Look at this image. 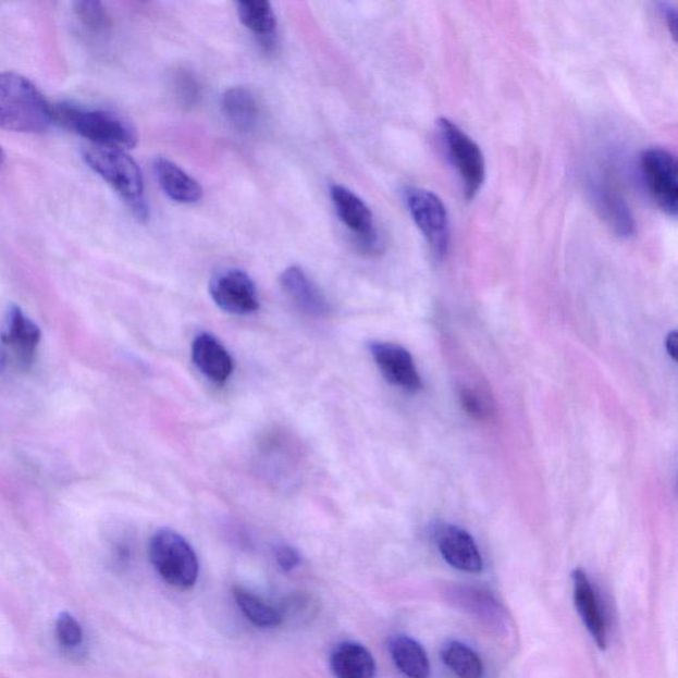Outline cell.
I'll return each mask as SVG.
<instances>
[{
    "label": "cell",
    "instance_id": "cell-1",
    "mask_svg": "<svg viewBox=\"0 0 678 678\" xmlns=\"http://www.w3.org/2000/svg\"><path fill=\"white\" fill-rule=\"evenodd\" d=\"M53 122L52 106L28 78L0 72V127L5 131L40 134Z\"/></svg>",
    "mask_w": 678,
    "mask_h": 678
},
{
    "label": "cell",
    "instance_id": "cell-2",
    "mask_svg": "<svg viewBox=\"0 0 678 678\" xmlns=\"http://www.w3.org/2000/svg\"><path fill=\"white\" fill-rule=\"evenodd\" d=\"M53 121L96 146L113 149H133L138 144V132L131 120L112 110L84 109L73 103L52 107Z\"/></svg>",
    "mask_w": 678,
    "mask_h": 678
},
{
    "label": "cell",
    "instance_id": "cell-3",
    "mask_svg": "<svg viewBox=\"0 0 678 678\" xmlns=\"http://www.w3.org/2000/svg\"><path fill=\"white\" fill-rule=\"evenodd\" d=\"M84 161L119 193L140 222H148L150 210L145 197L143 173L125 150L91 145L83 152Z\"/></svg>",
    "mask_w": 678,
    "mask_h": 678
},
{
    "label": "cell",
    "instance_id": "cell-4",
    "mask_svg": "<svg viewBox=\"0 0 678 678\" xmlns=\"http://www.w3.org/2000/svg\"><path fill=\"white\" fill-rule=\"evenodd\" d=\"M149 555L161 578L175 589L194 588L199 577V560L193 546L174 530L161 529L151 537Z\"/></svg>",
    "mask_w": 678,
    "mask_h": 678
},
{
    "label": "cell",
    "instance_id": "cell-5",
    "mask_svg": "<svg viewBox=\"0 0 678 678\" xmlns=\"http://www.w3.org/2000/svg\"><path fill=\"white\" fill-rule=\"evenodd\" d=\"M437 127L449 162L459 175L464 198L473 200L485 182L484 155L480 146L451 120L439 119Z\"/></svg>",
    "mask_w": 678,
    "mask_h": 678
},
{
    "label": "cell",
    "instance_id": "cell-6",
    "mask_svg": "<svg viewBox=\"0 0 678 678\" xmlns=\"http://www.w3.org/2000/svg\"><path fill=\"white\" fill-rule=\"evenodd\" d=\"M405 198L409 215L429 243L433 258L443 260L449 249L451 224L442 199L420 187L406 188Z\"/></svg>",
    "mask_w": 678,
    "mask_h": 678
},
{
    "label": "cell",
    "instance_id": "cell-7",
    "mask_svg": "<svg viewBox=\"0 0 678 678\" xmlns=\"http://www.w3.org/2000/svg\"><path fill=\"white\" fill-rule=\"evenodd\" d=\"M641 173L655 204L671 218L678 211L676 158L662 148L645 150L640 158Z\"/></svg>",
    "mask_w": 678,
    "mask_h": 678
},
{
    "label": "cell",
    "instance_id": "cell-8",
    "mask_svg": "<svg viewBox=\"0 0 678 678\" xmlns=\"http://www.w3.org/2000/svg\"><path fill=\"white\" fill-rule=\"evenodd\" d=\"M330 198L341 222L357 236L362 250L369 254L378 252L381 246L380 234L374 225V215L363 199L342 185L330 187Z\"/></svg>",
    "mask_w": 678,
    "mask_h": 678
},
{
    "label": "cell",
    "instance_id": "cell-9",
    "mask_svg": "<svg viewBox=\"0 0 678 678\" xmlns=\"http://www.w3.org/2000/svg\"><path fill=\"white\" fill-rule=\"evenodd\" d=\"M210 295L225 313L248 316L260 308L258 289L249 274L241 270L220 271L211 279Z\"/></svg>",
    "mask_w": 678,
    "mask_h": 678
},
{
    "label": "cell",
    "instance_id": "cell-10",
    "mask_svg": "<svg viewBox=\"0 0 678 678\" xmlns=\"http://www.w3.org/2000/svg\"><path fill=\"white\" fill-rule=\"evenodd\" d=\"M372 359L381 370L384 380L393 386L418 393L423 386L421 378L415 366L411 354L400 345L390 342H371L369 345Z\"/></svg>",
    "mask_w": 678,
    "mask_h": 678
},
{
    "label": "cell",
    "instance_id": "cell-11",
    "mask_svg": "<svg viewBox=\"0 0 678 678\" xmlns=\"http://www.w3.org/2000/svg\"><path fill=\"white\" fill-rule=\"evenodd\" d=\"M41 340V332L23 310L12 305L5 313L0 328V345L10 347L21 369H28L34 363L35 353Z\"/></svg>",
    "mask_w": 678,
    "mask_h": 678
},
{
    "label": "cell",
    "instance_id": "cell-12",
    "mask_svg": "<svg viewBox=\"0 0 678 678\" xmlns=\"http://www.w3.org/2000/svg\"><path fill=\"white\" fill-rule=\"evenodd\" d=\"M281 288L295 307L303 313L311 317H328L332 313V304H330L325 293L319 285L309 278V274L297 266H291L281 273Z\"/></svg>",
    "mask_w": 678,
    "mask_h": 678
},
{
    "label": "cell",
    "instance_id": "cell-13",
    "mask_svg": "<svg viewBox=\"0 0 678 678\" xmlns=\"http://www.w3.org/2000/svg\"><path fill=\"white\" fill-rule=\"evenodd\" d=\"M436 543L440 554L448 565L460 571L479 574L484 567L480 550L468 531L443 525L437 530Z\"/></svg>",
    "mask_w": 678,
    "mask_h": 678
},
{
    "label": "cell",
    "instance_id": "cell-14",
    "mask_svg": "<svg viewBox=\"0 0 678 678\" xmlns=\"http://www.w3.org/2000/svg\"><path fill=\"white\" fill-rule=\"evenodd\" d=\"M572 582L574 601H576V607L580 618H582L585 628L589 629L599 649L604 651L607 649V622L606 618H604L596 592L594 588H592L588 574L582 569L574 570Z\"/></svg>",
    "mask_w": 678,
    "mask_h": 678
},
{
    "label": "cell",
    "instance_id": "cell-15",
    "mask_svg": "<svg viewBox=\"0 0 678 678\" xmlns=\"http://www.w3.org/2000/svg\"><path fill=\"white\" fill-rule=\"evenodd\" d=\"M194 365L207 380L224 384L234 372V359L222 342L210 333H200L192 346Z\"/></svg>",
    "mask_w": 678,
    "mask_h": 678
},
{
    "label": "cell",
    "instance_id": "cell-16",
    "mask_svg": "<svg viewBox=\"0 0 678 678\" xmlns=\"http://www.w3.org/2000/svg\"><path fill=\"white\" fill-rule=\"evenodd\" d=\"M590 193L592 200L603 220L615 232V235L628 239L634 234V219L628 209L625 198L608 183L603 181L592 182Z\"/></svg>",
    "mask_w": 678,
    "mask_h": 678
},
{
    "label": "cell",
    "instance_id": "cell-17",
    "mask_svg": "<svg viewBox=\"0 0 678 678\" xmlns=\"http://www.w3.org/2000/svg\"><path fill=\"white\" fill-rule=\"evenodd\" d=\"M152 169L162 192L176 204L194 205L204 198L200 183L168 158H156Z\"/></svg>",
    "mask_w": 678,
    "mask_h": 678
},
{
    "label": "cell",
    "instance_id": "cell-18",
    "mask_svg": "<svg viewBox=\"0 0 678 678\" xmlns=\"http://www.w3.org/2000/svg\"><path fill=\"white\" fill-rule=\"evenodd\" d=\"M330 667L337 678H375L377 675L375 659L370 651L354 641L335 646Z\"/></svg>",
    "mask_w": 678,
    "mask_h": 678
},
{
    "label": "cell",
    "instance_id": "cell-19",
    "mask_svg": "<svg viewBox=\"0 0 678 678\" xmlns=\"http://www.w3.org/2000/svg\"><path fill=\"white\" fill-rule=\"evenodd\" d=\"M237 15L243 26L258 38L260 45L272 51L278 36V16L274 14L272 4L266 0L239 2Z\"/></svg>",
    "mask_w": 678,
    "mask_h": 678
},
{
    "label": "cell",
    "instance_id": "cell-20",
    "mask_svg": "<svg viewBox=\"0 0 678 678\" xmlns=\"http://www.w3.org/2000/svg\"><path fill=\"white\" fill-rule=\"evenodd\" d=\"M222 108L225 119L237 132H252L259 124V103L252 91L247 88L232 87L225 90Z\"/></svg>",
    "mask_w": 678,
    "mask_h": 678
},
{
    "label": "cell",
    "instance_id": "cell-21",
    "mask_svg": "<svg viewBox=\"0 0 678 678\" xmlns=\"http://www.w3.org/2000/svg\"><path fill=\"white\" fill-rule=\"evenodd\" d=\"M391 658L407 678H430L429 656L417 640L406 634H395L389 641Z\"/></svg>",
    "mask_w": 678,
    "mask_h": 678
},
{
    "label": "cell",
    "instance_id": "cell-22",
    "mask_svg": "<svg viewBox=\"0 0 678 678\" xmlns=\"http://www.w3.org/2000/svg\"><path fill=\"white\" fill-rule=\"evenodd\" d=\"M234 597L244 616L256 627L274 628L284 620V614L279 608L262 601L261 597L242 588V585L234 588Z\"/></svg>",
    "mask_w": 678,
    "mask_h": 678
},
{
    "label": "cell",
    "instance_id": "cell-23",
    "mask_svg": "<svg viewBox=\"0 0 678 678\" xmlns=\"http://www.w3.org/2000/svg\"><path fill=\"white\" fill-rule=\"evenodd\" d=\"M442 659L457 678H482L484 665L470 646L452 640L442 650Z\"/></svg>",
    "mask_w": 678,
    "mask_h": 678
},
{
    "label": "cell",
    "instance_id": "cell-24",
    "mask_svg": "<svg viewBox=\"0 0 678 678\" xmlns=\"http://www.w3.org/2000/svg\"><path fill=\"white\" fill-rule=\"evenodd\" d=\"M75 10L78 20L88 29L100 33L108 27L109 20L102 3L96 0H82L75 4Z\"/></svg>",
    "mask_w": 678,
    "mask_h": 678
},
{
    "label": "cell",
    "instance_id": "cell-25",
    "mask_svg": "<svg viewBox=\"0 0 678 678\" xmlns=\"http://www.w3.org/2000/svg\"><path fill=\"white\" fill-rule=\"evenodd\" d=\"M57 637L59 643L61 646H64V649H78L84 640L81 622L69 613L60 614L57 620Z\"/></svg>",
    "mask_w": 678,
    "mask_h": 678
},
{
    "label": "cell",
    "instance_id": "cell-26",
    "mask_svg": "<svg viewBox=\"0 0 678 678\" xmlns=\"http://www.w3.org/2000/svg\"><path fill=\"white\" fill-rule=\"evenodd\" d=\"M176 97L186 107H194L200 97V85L193 73L181 71L174 78Z\"/></svg>",
    "mask_w": 678,
    "mask_h": 678
},
{
    "label": "cell",
    "instance_id": "cell-27",
    "mask_svg": "<svg viewBox=\"0 0 678 678\" xmlns=\"http://www.w3.org/2000/svg\"><path fill=\"white\" fill-rule=\"evenodd\" d=\"M461 406L474 419L484 420L489 417V408L479 394L472 390H463L460 395Z\"/></svg>",
    "mask_w": 678,
    "mask_h": 678
},
{
    "label": "cell",
    "instance_id": "cell-28",
    "mask_svg": "<svg viewBox=\"0 0 678 678\" xmlns=\"http://www.w3.org/2000/svg\"><path fill=\"white\" fill-rule=\"evenodd\" d=\"M274 559L281 570L289 572L301 565V554L291 545H280L274 550Z\"/></svg>",
    "mask_w": 678,
    "mask_h": 678
},
{
    "label": "cell",
    "instance_id": "cell-29",
    "mask_svg": "<svg viewBox=\"0 0 678 678\" xmlns=\"http://www.w3.org/2000/svg\"><path fill=\"white\" fill-rule=\"evenodd\" d=\"M659 11H662L665 23L670 30V34L674 35L676 39V30H677V11L674 5L669 3L659 4Z\"/></svg>",
    "mask_w": 678,
    "mask_h": 678
},
{
    "label": "cell",
    "instance_id": "cell-30",
    "mask_svg": "<svg viewBox=\"0 0 678 678\" xmlns=\"http://www.w3.org/2000/svg\"><path fill=\"white\" fill-rule=\"evenodd\" d=\"M677 332H670L667 337V352L671 359H677Z\"/></svg>",
    "mask_w": 678,
    "mask_h": 678
},
{
    "label": "cell",
    "instance_id": "cell-31",
    "mask_svg": "<svg viewBox=\"0 0 678 678\" xmlns=\"http://www.w3.org/2000/svg\"><path fill=\"white\" fill-rule=\"evenodd\" d=\"M8 363H9L8 349H4V347L0 345V374H3L5 368H8Z\"/></svg>",
    "mask_w": 678,
    "mask_h": 678
},
{
    "label": "cell",
    "instance_id": "cell-32",
    "mask_svg": "<svg viewBox=\"0 0 678 678\" xmlns=\"http://www.w3.org/2000/svg\"><path fill=\"white\" fill-rule=\"evenodd\" d=\"M3 162H4V152H3V149L0 148V167H2Z\"/></svg>",
    "mask_w": 678,
    "mask_h": 678
}]
</instances>
